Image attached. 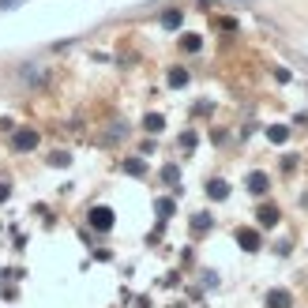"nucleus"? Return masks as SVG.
<instances>
[{"label":"nucleus","mask_w":308,"mask_h":308,"mask_svg":"<svg viewBox=\"0 0 308 308\" xmlns=\"http://www.w3.org/2000/svg\"><path fill=\"white\" fill-rule=\"evenodd\" d=\"M109 222H113L109 210H94V225H109Z\"/></svg>","instance_id":"f03ea898"},{"label":"nucleus","mask_w":308,"mask_h":308,"mask_svg":"<svg viewBox=\"0 0 308 308\" xmlns=\"http://www.w3.org/2000/svg\"><path fill=\"white\" fill-rule=\"evenodd\" d=\"M210 196L222 199V196H225V184H222V181H214V184H210Z\"/></svg>","instance_id":"7ed1b4c3"},{"label":"nucleus","mask_w":308,"mask_h":308,"mask_svg":"<svg viewBox=\"0 0 308 308\" xmlns=\"http://www.w3.org/2000/svg\"><path fill=\"white\" fill-rule=\"evenodd\" d=\"M15 143H19L23 151H30V147L38 143V136H34V132H19V136H15Z\"/></svg>","instance_id":"f257e3e1"},{"label":"nucleus","mask_w":308,"mask_h":308,"mask_svg":"<svg viewBox=\"0 0 308 308\" xmlns=\"http://www.w3.org/2000/svg\"><path fill=\"white\" fill-rule=\"evenodd\" d=\"M237 4H248V0H237Z\"/></svg>","instance_id":"20e7f679"}]
</instances>
